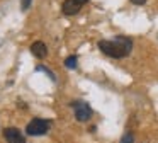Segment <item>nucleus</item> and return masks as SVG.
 <instances>
[{
  "mask_svg": "<svg viewBox=\"0 0 158 143\" xmlns=\"http://www.w3.org/2000/svg\"><path fill=\"white\" fill-rule=\"evenodd\" d=\"M99 48L104 54L110 58H124L131 53L133 43L124 36H117L116 41H99Z\"/></svg>",
  "mask_w": 158,
  "mask_h": 143,
  "instance_id": "1",
  "label": "nucleus"
},
{
  "mask_svg": "<svg viewBox=\"0 0 158 143\" xmlns=\"http://www.w3.org/2000/svg\"><path fill=\"white\" fill-rule=\"evenodd\" d=\"M48 129H49V121L41 119V118H36V119H32V121L27 124L26 133L31 135V136H41V135H46Z\"/></svg>",
  "mask_w": 158,
  "mask_h": 143,
  "instance_id": "2",
  "label": "nucleus"
},
{
  "mask_svg": "<svg viewBox=\"0 0 158 143\" xmlns=\"http://www.w3.org/2000/svg\"><path fill=\"white\" fill-rule=\"evenodd\" d=\"M73 109H75V118L78 119L80 123H85L90 119V116H92V109H90V106L87 104V102H73Z\"/></svg>",
  "mask_w": 158,
  "mask_h": 143,
  "instance_id": "3",
  "label": "nucleus"
},
{
  "mask_svg": "<svg viewBox=\"0 0 158 143\" xmlns=\"http://www.w3.org/2000/svg\"><path fill=\"white\" fill-rule=\"evenodd\" d=\"M89 0H65L61 5V10L65 15H75Z\"/></svg>",
  "mask_w": 158,
  "mask_h": 143,
  "instance_id": "4",
  "label": "nucleus"
},
{
  "mask_svg": "<svg viewBox=\"0 0 158 143\" xmlns=\"http://www.w3.org/2000/svg\"><path fill=\"white\" fill-rule=\"evenodd\" d=\"M4 136L9 143H26V136L17 128H7L4 131Z\"/></svg>",
  "mask_w": 158,
  "mask_h": 143,
  "instance_id": "5",
  "label": "nucleus"
},
{
  "mask_svg": "<svg viewBox=\"0 0 158 143\" xmlns=\"http://www.w3.org/2000/svg\"><path fill=\"white\" fill-rule=\"evenodd\" d=\"M31 53L34 54L36 58L43 60V58H46V54H48V48H46V44L43 43V41H36V43L31 44Z\"/></svg>",
  "mask_w": 158,
  "mask_h": 143,
  "instance_id": "6",
  "label": "nucleus"
},
{
  "mask_svg": "<svg viewBox=\"0 0 158 143\" xmlns=\"http://www.w3.org/2000/svg\"><path fill=\"white\" fill-rule=\"evenodd\" d=\"M77 61H78V60H77V56H68L65 60V67L66 68H77Z\"/></svg>",
  "mask_w": 158,
  "mask_h": 143,
  "instance_id": "7",
  "label": "nucleus"
},
{
  "mask_svg": "<svg viewBox=\"0 0 158 143\" xmlns=\"http://www.w3.org/2000/svg\"><path fill=\"white\" fill-rule=\"evenodd\" d=\"M121 143H134V138L131 133H126V135L123 136V140H121Z\"/></svg>",
  "mask_w": 158,
  "mask_h": 143,
  "instance_id": "8",
  "label": "nucleus"
},
{
  "mask_svg": "<svg viewBox=\"0 0 158 143\" xmlns=\"http://www.w3.org/2000/svg\"><path fill=\"white\" fill-rule=\"evenodd\" d=\"M29 5H31V0H22V2H21V9L22 10H27Z\"/></svg>",
  "mask_w": 158,
  "mask_h": 143,
  "instance_id": "9",
  "label": "nucleus"
},
{
  "mask_svg": "<svg viewBox=\"0 0 158 143\" xmlns=\"http://www.w3.org/2000/svg\"><path fill=\"white\" fill-rule=\"evenodd\" d=\"M131 3H134V5H143V3H146V0H131Z\"/></svg>",
  "mask_w": 158,
  "mask_h": 143,
  "instance_id": "10",
  "label": "nucleus"
}]
</instances>
